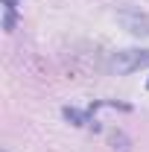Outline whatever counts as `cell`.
I'll list each match as a JSON object with an SVG mask.
<instances>
[{
  "label": "cell",
  "instance_id": "cell-1",
  "mask_svg": "<svg viewBox=\"0 0 149 152\" xmlns=\"http://www.w3.org/2000/svg\"><path fill=\"white\" fill-rule=\"evenodd\" d=\"M111 64H114L117 73H134V70H140V67L149 64V50H123V53H114Z\"/></svg>",
  "mask_w": 149,
  "mask_h": 152
},
{
  "label": "cell",
  "instance_id": "cell-2",
  "mask_svg": "<svg viewBox=\"0 0 149 152\" xmlns=\"http://www.w3.org/2000/svg\"><path fill=\"white\" fill-rule=\"evenodd\" d=\"M120 20H123V26L129 32H134V35H149V15H140V12L126 9V12H120Z\"/></svg>",
  "mask_w": 149,
  "mask_h": 152
},
{
  "label": "cell",
  "instance_id": "cell-3",
  "mask_svg": "<svg viewBox=\"0 0 149 152\" xmlns=\"http://www.w3.org/2000/svg\"><path fill=\"white\" fill-rule=\"evenodd\" d=\"M61 114H64V120H70L73 126H91V114L88 111H79V108H61Z\"/></svg>",
  "mask_w": 149,
  "mask_h": 152
},
{
  "label": "cell",
  "instance_id": "cell-4",
  "mask_svg": "<svg viewBox=\"0 0 149 152\" xmlns=\"http://www.w3.org/2000/svg\"><path fill=\"white\" fill-rule=\"evenodd\" d=\"M15 20H18V9H6V15H3V29L12 32V29H15Z\"/></svg>",
  "mask_w": 149,
  "mask_h": 152
},
{
  "label": "cell",
  "instance_id": "cell-5",
  "mask_svg": "<svg viewBox=\"0 0 149 152\" xmlns=\"http://www.w3.org/2000/svg\"><path fill=\"white\" fill-rule=\"evenodd\" d=\"M111 143H114V149L129 152V140H126V134H123V132H114V134H111Z\"/></svg>",
  "mask_w": 149,
  "mask_h": 152
},
{
  "label": "cell",
  "instance_id": "cell-6",
  "mask_svg": "<svg viewBox=\"0 0 149 152\" xmlns=\"http://www.w3.org/2000/svg\"><path fill=\"white\" fill-rule=\"evenodd\" d=\"M3 152H9V149H3Z\"/></svg>",
  "mask_w": 149,
  "mask_h": 152
},
{
  "label": "cell",
  "instance_id": "cell-7",
  "mask_svg": "<svg viewBox=\"0 0 149 152\" xmlns=\"http://www.w3.org/2000/svg\"><path fill=\"white\" fill-rule=\"evenodd\" d=\"M146 88H149V82H146Z\"/></svg>",
  "mask_w": 149,
  "mask_h": 152
}]
</instances>
